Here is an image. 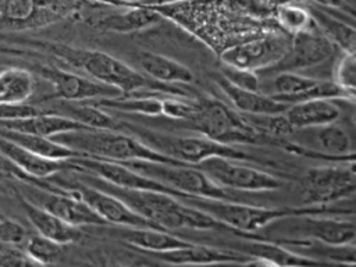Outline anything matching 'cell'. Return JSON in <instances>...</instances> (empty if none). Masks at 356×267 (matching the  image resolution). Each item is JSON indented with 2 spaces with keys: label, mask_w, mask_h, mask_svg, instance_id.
Listing matches in <instances>:
<instances>
[{
  "label": "cell",
  "mask_w": 356,
  "mask_h": 267,
  "mask_svg": "<svg viewBox=\"0 0 356 267\" xmlns=\"http://www.w3.org/2000/svg\"><path fill=\"white\" fill-rule=\"evenodd\" d=\"M63 253V245L43 235H33L26 245V254L35 264L56 263Z\"/></svg>",
  "instance_id": "d6a6232c"
},
{
  "label": "cell",
  "mask_w": 356,
  "mask_h": 267,
  "mask_svg": "<svg viewBox=\"0 0 356 267\" xmlns=\"http://www.w3.org/2000/svg\"><path fill=\"white\" fill-rule=\"evenodd\" d=\"M35 89V79L28 70L0 71V103L28 102Z\"/></svg>",
  "instance_id": "f546056e"
},
{
  "label": "cell",
  "mask_w": 356,
  "mask_h": 267,
  "mask_svg": "<svg viewBox=\"0 0 356 267\" xmlns=\"http://www.w3.org/2000/svg\"><path fill=\"white\" fill-rule=\"evenodd\" d=\"M355 81H356V61L355 54L345 53L335 70V81L343 90L355 97Z\"/></svg>",
  "instance_id": "e575fe53"
},
{
  "label": "cell",
  "mask_w": 356,
  "mask_h": 267,
  "mask_svg": "<svg viewBox=\"0 0 356 267\" xmlns=\"http://www.w3.org/2000/svg\"><path fill=\"white\" fill-rule=\"evenodd\" d=\"M32 199L35 204L53 213L63 221L81 227V225H106L104 220L74 192L64 191H33Z\"/></svg>",
  "instance_id": "5bb4252c"
},
{
  "label": "cell",
  "mask_w": 356,
  "mask_h": 267,
  "mask_svg": "<svg viewBox=\"0 0 356 267\" xmlns=\"http://www.w3.org/2000/svg\"><path fill=\"white\" fill-rule=\"evenodd\" d=\"M36 71L53 86V95L46 97L49 100L60 99L70 102H86L122 95L117 88L104 85L89 76L78 75L75 72L65 71L57 67L39 65Z\"/></svg>",
  "instance_id": "8fae6325"
},
{
  "label": "cell",
  "mask_w": 356,
  "mask_h": 267,
  "mask_svg": "<svg viewBox=\"0 0 356 267\" xmlns=\"http://www.w3.org/2000/svg\"><path fill=\"white\" fill-rule=\"evenodd\" d=\"M68 191L78 195L85 200L99 217L104 220L106 224H117L122 227H136V228H160L163 227L146 220L145 217L135 213L129 206H127L117 196L99 189L86 182H75L67 186Z\"/></svg>",
  "instance_id": "4fadbf2b"
},
{
  "label": "cell",
  "mask_w": 356,
  "mask_h": 267,
  "mask_svg": "<svg viewBox=\"0 0 356 267\" xmlns=\"http://www.w3.org/2000/svg\"><path fill=\"white\" fill-rule=\"evenodd\" d=\"M284 114L293 129H306L335 122L341 111L331 99H313L289 104Z\"/></svg>",
  "instance_id": "44dd1931"
},
{
  "label": "cell",
  "mask_w": 356,
  "mask_h": 267,
  "mask_svg": "<svg viewBox=\"0 0 356 267\" xmlns=\"http://www.w3.org/2000/svg\"><path fill=\"white\" fill-rule=\"evenodd\" d=\"M26 238V229L17 221L7 217L0 218V242L8 245L21 243Z\"/></svg>",
  "instance_id": "74e56055"
},
{
  "label": "cell",
  "mask_w": 356,
  "mask_h": 267,
  "mask_svg": "<svg viewBox=\"0 0 356 267\" xmlns=\"http://www.w3.org/2000/svg\"><path fill=\"white\" fill-rule=\"evenodd\" d=\"M188 125L200 135L217 142L234 143H263L274 138L250 125L243 115L216 99H206L196 103V111L186 120Z\"/></svg>",
  "instance_id": "5b68a950"
},
{
  "label": "cell",
  "mask_w": 356,
  "mask_h": 267,
  "mask_svg": "<svg viewBox=\"0 0 356 267\" xmlns=\"http://www.w3.org/2000/svg\"><path fill=\"white\" fill-rule=\"evenodd\" d=\"M314 25L325 35L332 43L339 46L345 53L355 54V35L356 31L352 25L335 18L330 13L321 10L318 6L309 10Z\"/></svg>",
  "instance_id": "83f0119b"
},
{
  "label": "cell",
  "mask_w": 356,
  "mask_h": 267,
  "mask_svg": "<svg viewBox=\"0 0 356 267\" xmlns=\"http://www.w3.org/2000/svg\"><path fill=\"white\" fill-rule=\"evenodd\" d=\"M288 47V38L281 35H268L225 49L221 53V60L228 67L257 72L278 63L286 53Z\"/></svg>",
  "instance_id": "30bf717a"
},
{
  "label": "cell",
  "mask_w": 356,
  "mask_h": 267,
  "mask_svg": "<svg viewBox=\"0 0 356 267\" xmlns=\"http://www.w3.org/2000/svg\"><path fill=\"white\" fill-rule=\"evenodd\" d=\"M51 139L79 152L83 154V157L113 161L146 160L160 163H181L154 150L138 136L120 132L118 129L83 128L57 134L51 136Z\"/></svg>",
  "instance_id": "3957f363"
},
{
  "label": "cell",
  "mask_w": 356,
  "mask_h": 267,
  "mask_svg": "<svg viewBox=\"0 0 356 267\" xmlns=\"http://www.w3.org/2000/svg\"><path fill=\"white\" fill-rule=\"evenodd\" d=\"M213 81L220 88V90L229 99L232 106L243 114L263 115V114H281L289 104L278 102L270 95H264L260 90H250L239 88L231 81H228L221 72H214Z\"/></svg>",
  "instance_id": "e0dca14e"
},
{
  "label": "cell",
  "mask_w": 356,
  "mask_h": 267,
  "mask_svg": "<svg viewBox=\"0 0 356 267\" xmlns=\"http://www.w3.org/2000/svg\"><path fill=\"white\" fill-rule=\"evenodd\" d=\"M313 3H316L318 7H325V8H339V10H345L349 14L353 13V7L349 6V3L346 0H312Z\"/></svg>",
  "instance_id": "60d3db41"
},
{
  "label": "cell",
  "mask_w": 356,
  "mask_h": 267,
  "mask_svg": "<svg viewBox=\"0 0 356 267\" xmlns=\"http://www.w3.org/2000/svg\"><path fill=\"white\" fill-rule=\"evenodd\" d=\"M136 136L154 150L170 156L181 163L197 164L209 157H228L235 160H253L246 152L227 143L217 142L204 135L179 136L168 135L150 129L135 128L132 129Z\"/></svg>",
  "instance_id": "8992f818"
},
{
  "label": "cell",
  "mask_w": 356,
  "mask_h": 267,
  "mask_svg": "<svg viewBox=\"0 0 356 267\" xmlns=\"http://www.w3.org/2000/svg\"><path fill=\"white\" fill-rule=\"evenodd\" d=\"M305 206L321 207L355 193L356 174L353 161L345 165H324L307 170L302 177Z\"/></svg>",
  "instance_id": "ba28073f"
},
{
  "label": "cell",
  "mask_w": 356,
  "mask_h": 267,
  "mask_svg": "<svg viewBox=\"0 0 356 267\" xmlns=\"http://www.w3.org/2000/svg\"><path fill=\"white\" fill-rule=\"evenodd\" d=\"M156 259L168 264H250L252 257L242 252L218 249L211 246L189 243L184 248H177L165 252L150 253Z\"/></svg>",
  "instance_id": "2e32d148"
},
{
  "label": "cell",
  "mask_w": 356,
  "mask_h": 267,
  "mask_svg": "<svg viewBox=\"0 0 356 267\" xmlns=\"http://www.w3.org/2000/svg\"><path fill=\"white\" fill-rule=\"evenodd\" d=\"M221 74L228 81H231L232 83H235L239 88H245V89H250V90H260L259 76H257V72H254V71H246V70H239V68L225 65V68H222Z\"/></svg>",
  "instance_id": "8d00e7d4"
},
{
  "label": "cell",
  "mask_w": 356,
  "mask_h": 267,
  "mask_svg": "<svg viewBox=\"0 0 356 267\" xmlns=\"http://www.w3.org/2000/svg\"><path fill=\"white\" fill-rule=\"evenodd\" d=\"M92 104L100 108H111L115 111H125L142 115H163V99L149 95H121L115 97H102L95 99Z\"/></svg>",
  "instance_id": "f1b7e54d"
},
{
  "label": "cell",
  "mask_w": 356,
  "mask_h": 267,
  "mask_svg": "<svg viewBox=\"0 0 356 267\" xmlns=\"http://www.w3.org/2000/svg\"><path fill=\"white\" fill-rule=\"evenodd\" d=\"M246 254L252 257V263L277 264V266H305V264H321L318 260L306 254L286 249L285 246L271 242L253 241L246 248Z\"/></svg>",
  "instance_id": "d4e9b609"
},
{
  "label": "cell",
  "mask_w": 356,
  "mask_h": 267,
  "mask_svg": "<svg viewBox=\"0 0 356 267\" xmlns=\"http://www.w3.org/2000/svg\"><path fill=\"white\" fill-rule=\"evenodd\" d=\"M0 128L51 138L57 134L70 132V131H75V129H83V128H89V127H85L83 124H81L70 117H65V115H61V114H57L53 111H42L39 114H35V115L26 117V118H21V120L0 121Z\"/></svg>",
  "instance_id": "7402d4cb"
},
{
  "label": "cell",
  "mask_w": 356,
  "mask_h": 267,
  "mask_svg": "<svg viewBox=\"0 0 356 267\" xmlns=\"http://www.w3.org/2000/svg\"><path fill=\"white\" fill-rule=\"evenodd\" d=\"M185 203L193 206L211 216L217 221L228 227L234 232H254L268 224L291 218L293 216H300L306 213H318L320 207H280L268 209L259 207L242 203L241 200H224V199H211V197H197L191 196L182 199Z\"/></svg>",
  "instance_id": "277c9868"
},
{
  "label": "cell",
  "mask_w": 356,
  "mask_h": 267,
  "mask_svg": "<svg viewBox=\"0 0 356 267\" xmlns=\"http://www.w3.org/2000/svg\"><path fill=\"white\" fill-rule=\"evenodd\" d=\"M299 224L296 231L314 239L318 243L341 246L355 243L356 228L352 220H337L328 217H318L316 213H306L296 216Z\"/></svg>",
  "instance_id": "9a60e30c"
},
{
  "label": "cell",
  "mask_w": 356,
  "mask_h": 267,
  "mask_svg": "<svg viewBox=\"0 0 356 267\" xmlns=\"http://www.w3.org/2000/svg\"><path fill=\"white\" fill-rule=\"evenodd\" d=\"M43 110L28 103V102H18V103H0V121H10V120H21L26 117H32L35 114L42 113Z\"/></svg>",
  "instance_id": "d590c367"
},
{
  "label": "cell",
  "mask_w": 356,
  "mask_h": 267,
  "mask_svg": "<svg viewBox=\"0 0 356 267\" xmlns=\"http://www.w3.org/2000/svg\"><path fill=\"white\" fill-rule=\"evenodd\" d=\"M278 21L281 26H284L292 35L305 29H309L314 25L313 18L309 10L295 6V4H284L278 8Z\"/></svg>",
  "instance_id": "836d02e7"
},
{
  "label": "cell",
  "mask_w": 356,
  "mask_h": 267,
  "mask_svg": "<svg viewBox=\"0 0 356 267\" xmlns=\"http://www.w3.org/2000/svg\"><path fill=\"white\" fill-rule=\"evenodd\" d=\"M0 171H3V172H8V174H13V175H15V177H18L19 179H24V181H26V182H29V184H32V185H35V186H39V188H42V189H47V191H54V188L51 186V185H49V184H46V182H43L42 179H35V178H32V177H29V175H26L25 172H22L15 164H13L3 153H0Z\"/></svg>",
  "instance_id": "f35d334b"
},
{
  "label": "cell",
  "mask_w": 356,
  "mask_h": 267,
  "mask_svg": "<svg viewBox=\"0 0 356 267\" xmlns=\"http://www.w3.org/2000/svg\"><path fill=\"white\" fill-rule=\"evenodd\" d=\"M118 236L124 242L134 245L149 253L165 252L177 248H184L192 243L170 234L168 229H160V228L122 227V229L118 232Z\"/></svg>",
  "instance_id": "603a6c76"
},
{
  "label": "cell",
  "mask_w": 356,
  "mask_h": 267,
  "mask_svg": "<svg viewBox=\"0 0 356 267\" xmlns=\"http://www.w3.org/2000/svg\"><path fill=\"white\" fill-rule=\"evenodd\" d=\"M83 178V182L117 196L135 213L163 227L164 229H228V227L211 216L199 209H195L193 206L185 203L182 199L170 193L121 188L90 172H85Z\"/></svg>",
  "instance_id": "6da1fadb"
},
{
  "label": "cell",
  "mask_w": 356,
  "mask_h": 267,
  "mask_svg": "<svg viewBox=\"0 0 356 267\" xmlns=\"http://www.w3.org/2000/svg\"><path fill=\"white\" fill-rule=\"evenodd\" d=\"M0 136L25 147L26 150L46 157V159H53V160H71L75 157H83L79 152L64 146L51 138L42 136V135H35V134H28V132H19V131H13V129H6L0 128Z\"/></svg>",
  "instance_id": "cb8c5ba5"
},
{
  "label": "cell",
  "mask_w": 356,
  "mask_h": 267,
  "mask_svg": "<svg viewBox=\"0 0 356 267\" xmlns=\"http://www.w3.org/2000/svg\"><path fill=\"white\" fill-rule=\"evenodd\" d=\"M21 264H35L28 254L17 249H7L0 253V266H21Z\"/></svg>",
  "instance_id": "ab89813d"
},
{
  "label": "cell",
  "mask_w": 356,
  "mask_h": 267,
  "mask_svg": "<svg viewBox=\"0 0 356 267\" xmlns=\"http://www.w3.org/2000/svg\"><path fill=\"white\" fill-rule=\"evenodd\" d=\"M161 19V15L147 8H131L125 13H117L107 15L97 21V28L106 32L115 33H132L142 29H147L156 25Z\"/></svg>",
  "instance_id": "4316f807"
},
{
  "label": "cell",
  "mask_w": 356,
  "mask_h": 267,
  "mask_svg": "<svg viewBox=\"0 0 356 267\" xmlns=\"http://www.w3.org/2000/svg\"><path fill=\"white\" fill-rule=\"evenodd\" d=\"M317 145L331 160L346 161L348 156H353V147L349 134L335 122L317 127Z\"/></svg>",
  "instance_id": "4dcf8cb0"
},
{
  "label": "cell",
  "mask_w": 356,
  "mask_h": 267,
  "mask_svg": "<svg viewBox=\"0 0 356 267\" xmlns=\"http://www.w3.org/2000/svg\"><path fill=\"white\" fill-rule=\"evenodd\" d=\"M125 165L153 178L186 196L239 200L234 193L211 181L200 168L186 163H160L146 160L121 161Z\"/></svg>",
  "instance_id": "52a82bcc"
},
{
  "label": "cell",
  "mask_w": 356,
  "mask_h": 267,
  "mask_svg": "<svg viewBox=\"0 0 356 267\" xmlns=\"http://www.w3.org/2000/svg\"><path fill=\"white\" fill-rule=\"evenodd\" d=\"M53 113L70 117L85 127L89 128H106V129H120V124L104 111L92 103L83 102H70V100H60L57 99L56 104L53 106Z\"/></svg>",
  "instance_id": "484cf974"
},
{
  "label": "cell",
  "mask_w": 356,
  "mask_h": 267,
  "mask_svg": "<svg viewBox=\"0 0 356 267\" xmlns=\"http://www.w3.org/2000/svg\"><path fill=\"white\" fill-rule=\"evenodd\" d=\"M0 50H1V49H0Z\"/></svg>",
  "instance_id": "7bdbcfd3"
},
{
  "label": "cell",
  "mask_w": 356,
  "mask_h": 267,
  "mask_svg": "<svg viewBox=\"0 0 356 267\" xmlns=\"http://www.w3.org/2000/svg\"><path fill=\"white\" fill-rule=\"evenodd\" d=\"M19 202L28 220L40 235L61 245L79 242L82 239L83 235L79 227H75L63 221L53 213L47 211L46 209L35 204L33 202L22 196H19Z\"/></svg>",
  "instance_id": "ffe728a7"
},
{
  "label": "cell",
  "mask_w": 356,
  "mask_h": 267,
  "mask_svg": "<svg viewBox=\"0 0 356 267\" xmlns=\"http://www.w3.org/2000/svg\"><path fill=\"white\" fill-rule=\"evenodd\" d=\"M317 81L318 79H316V78H309V76L300 75L296 71H280V72H277V75L273 81L274 93H271L270 96H273L278 102L286 103L291 97L309 89Z\"/></svg>",
  "instance_id": "1f68e13d"
},
{
  "label": "cell",
  "mask_w": 356,
  "mask_h": 267,
  "mask_svg": "<svg viewBox=\"0 0 356 267\" xmlns=\"http://www.w3.org/2000/svg\"><path fill=\"white\" fill-rule=\"evenodd\" d=\"M0 153H3L22 172L35 179H44L68 168L78 170L71 160H53L38 156L3 136H0Z\"/></svg>",
  "instance_id": "ac0fdd59"
},
{
  "label": "cell",
  "mask_w": 356,
  "mask_h": 267,
  "mask_svg": "<svg viewBox=\"0 0 356 267\" xmlns=\"http://www.w3.org/2000/svg\"><path fill=\"white\" fill-rule=\"evenodd\" d=\"M239 160L228 157H209L197 164L211 181L224 189L229 191H243V192H264V191H277L284 182L282 179L253 168L250 165H243L238 163Z\"/></svg>",
  "instance_id": "9c48e42d"
},
{
  "label": "cell",
  "mask_w": 356,
  "mask_h": 267,
  "mask_svg": "<svg viewBox=\"0 0 356 267\" xmlns=\"http://www.w3.org/2000/svg\"><path fill=\"white\" fill-rule=\"evenodd\" d=\"M332 53L334 43L323 35L316 25H313L309 29L293 33L286 53L278 63L267 70L271 72H280L314 67L328 60Z\"/></svg>",
  "instance_id": "7c38bea8"
},
{
  "label": "cell",
  "mask_w": 356,
  "mask_h": 267,
  "mask_svg": "<svg viewBox=\"0 0 356 267\" xmlns=\"http://www.w3.org/2000/svg\"><path fill=\"white\" fill-rule=\"evenodd\" d=\"M50 51L63 61L82 70L89 78L117 88L122 95H134L138 90H159L175 96H186L175 85H167L150 79L122 60L100 50L76 49L60 43H50Z\"/></svg>",
  "instance_id": "7a4b0ae2"
},
{
  "label": "cell",
  "mask_w": 356,
  "mask_h": 267,
  "mask_svg": "<svg viewBox=\"0 0 356 267\" xmlns=\"http://www.w3.org/2000/svg\"><path fill=\"white\" fill-rule=\"evenodd\" d=\"M3 217H6L3 213H1V210H0V218H3Z\"/></svg>",
  "instance_id": "b9f144b4"
},
{
  "label": "cell",
  "mask_w": 356,
  "mask_h": 267,
  "mask_svg": "<svg viewBox=\"0 0 356 267\" xmlns=\"http://www.w3.org/2000/svg\"><path fill=\"white\" fill-rule=\"evenodd\" d=\"M134 61L139 72L161 83L179 85L193 81V74L186 65L154 51L138 50L134 53Z\"/></svg>",
  "instance_id": "d6986e66"
}]
</instances>
